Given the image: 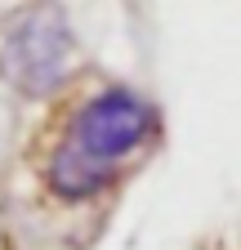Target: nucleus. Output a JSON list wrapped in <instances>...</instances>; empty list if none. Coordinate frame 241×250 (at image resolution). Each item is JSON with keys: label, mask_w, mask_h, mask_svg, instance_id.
Masks as SVG:
<instances>
[{"label": "nucleus", "mask_w": 241, "mask_h": 250, "mask_svg": "<svg viewBox=\"0 0 241 250\" xmlns=\"http://www.w3.org/2000/svg\"><path fill=\"white\" fill-rule=\"evenodd\" d=\"M161 134V107L125 81L94 85L58 116L40 161V183L54 201L85 206L120 183Z\"/></svg>", "instance_id": "nucleus-1"}, {"label": "nucleus", "mask_w": 241, "mask_h": 250, "mask_svg": "<svg viewBox=\"0 0 241 250\" xmlns=\"http://www.w3.org/2000/svg\"><path fill=\"white\" fill-rule=\"evenodd\" d=\"M76 67V31L58 0L22 5L0 36V76L22 99H49L67 85Z\"/></svg>", "instance_id": "nucleus-2"}]
</instances>
